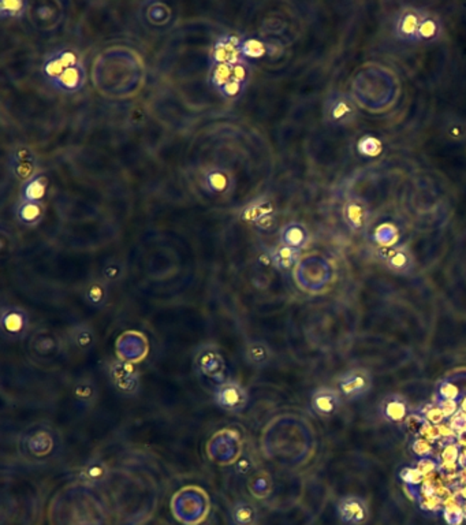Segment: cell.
I'll return each mask as SVG.
<instances>
[{
  "label": "cell",
  "instance_id": "1",
  "mask_svg": "<svg viewBox=\"0 0 466 525\" xmlns=\"http://www.w3.org/2000/svg\"><path fill=\"white\" fill-rule=\"evenodd\" d=\"M60 450V438L53 426L38 423L28 427L18 439L19 455L32 464L53 461Z\"/></svg>",
  "mask_w": 466,
  "mask_h": 525
},
{
  "label": "cell",
  "instance_id": "2",
  "mask_svg": "<svg viewBox=\"0 0 466 525\" xmlns=\"http://www.w3.org/2000/svg\"><path fill=\"white\" fill-rule=\"evenodd\" d=\"M210 497L197 486H186L177 491L171 499V512L183 525H198L210 513Z\"/></svg>",
  "mask_w": 466,
  "mask_h": 525
},
{
  "label": "cell",
  "instance_id": "3",
  "mask_svg": "<svg viewBox=\"0 0 466 525\" xmlns=\"http://www.w3.org/2000/svg\"><path fill=\"white\" fill-rule=\"evenodd\" d=\"M205 453L208 460L219 467H233L234 462L245 453L242 431L235 426H226L217 430L208 439Z\"/></svg>",
  "mask_w": 466,
  "mask_h": 525
},
{
  "label": "cell",
  "instance_id": "4",
  "mask_svg": "<svg viewBox=\"0 0 466 525\" xmlns=\"http://www.w3.org/2000/svg\"><path fill=\"white\" fill-rule=\"evenodd\" d=\"M193 367L200 378L215 383L227 381V362L222 347L215 342L201 344L193 356Z\"/></svg>",
  "mask_w": 466,
  "mask_h": 525
},
{
  "label": "cell",
  "instance_id": "5",
  "mask_svg": "<svg viewBox=\"0 0 466 525\" xmlns=\"http://www.w3.org/2000/svg\"><path fill=\"white\" fill-rule=\"evenodd\" d=\"M357 115L354 99L345 92H332L324 103V119L331 126H349L356 122Z\"/></svg>",
  "mask_w": 466,
  "mask_h": 525
},
{
  "label": "cell",
  "instance_id": "6",
  "mask_svg": "<svg viewBox=\"0 0 466 525\" xmlns=\"http://www.w3.org/2000/svg\"><path fill=\"white\" fill-rule=\"evenodd\" d=\"M214 402L216 406L227 413H242L249 405V391L241 381L227 379L215 386Z\"/></svg>",
  "mask_w": 466,
  "mask_h": 525
},
{
  "label": "cell",
  "instance_id": "7",
  "mask_svg": "<svg viewBox=\"0 0 466 525\" xmlns=\"http://www.w3.org/2000/svg\"><path fill=\"white\" fill-rule=\"evenodd\" d=\"M108 378L112 387L124 397H136L141 389V375L134 364L115 359L108 364Z\"/></svg>",
  "mask_w": 466,
  "mask_h": 525
},
{
  "label": "cell",
  "instance_id": "8",
  "mask_svg": "<svg viewBox=\"0 0 466 525\" xmlns=\"http://www.w3.org/2000/svg\"><path fill=\"white\" fill-rule=\"evenodd\" d=\"M149 353V341L143 331L126 330L115 341L116 359L130 364H139Z\"/></svg>",
  "mask_w": 466,
  "mask_h": 525
},
{
  "label": "cell",
  "instance_id": "9",
  "mask_svg": "<svg viewBox=\"0 0 466 525\" xmlns=\"http://www.w3.org/2000/svg\"><path fill=\"white\" fill-rule=\"evenodd\" d=\"M374 384L372 375L368 369L353 368L343 372L337 381V390L343 401H354L365 397Z\"/></svg>",
  "mask_w": 466,
  "mask_h": 525
},
{
  "label": "cell",
  "instance_id": "10",
  "mask_svg": "<svg viewBox=\"0 0 466 525\" xmlns=\"http://www.w3.org/2000/svg\"><path fill=\"white\" fill-rule=\"evenodd\" d=\"M0 326L3 337L10 342H18L28 337L31 331L29 313L17 305H10L1 309Z\"/></svg>",
  "mask_w": 466,
  "mask_h": 525
},
{
  "label": "cell",
  "instance_id": "11",
  "mask_svg": "<svg viewBox=\"0 0 466 525\" xmlns=\"http://www.w3.org/2000/svg\"><path fill=\"white\" fill-rule=\"evenodd\" d=\"M426 13L427 11L413 7V6L402 9L395 19V36L398 37L401 41H406V43L418 41V33H420V28H421Z\"/></svg>",
  "mask_w": 466,
  "mask_h": 525
},
{
  "label": "cell",
  "instance_id": "12",
  "mask_svg": "<svg viewBox=\"0 0 466 525\" xmlns=\"http://www.w3.org/2000/svg\"><path fill=\"white\" fill-rule=\"evenodd\" d=\"M337 513L343 525H364L369 519V505L359 495H345L337 504Z\"/></svg>",
  "mask_w": 466,
  "mask_h": 525
},
{
  "label": "cell",
  "instance_id": "13",
  "mask_svg": "<svg viewBox=\"0 0 466 525\" xmlns=\"http://www.w3.org/2000/svg\"><path fill=\"white\" fill-rule=\"evenodd\" d=\"M29 346L37 357L51 360L63 352L66 341L65 338H60L58 334H55L54 331L43 328L33 334Z\"/></svg>",
  "mask_w": 466,
  "mask_h": 525
},
{
  "label": "cell",
  "instance_id": "14",
  "mask_svg": "<svg viewBox=\"0 0 466 525\" xmlns=\"http://www.w3.org/2000/svg\"><path fill=\"white\" fill-rule=\"evenodd\" d=\"M244 38H241L237 35H220L215 40L212 51H211V65H220V63H226L233 66L238 62L245 60L241 53H239V47Z\"/></svg>",
  "mask_w": 466,
  "mask_h": 525
},
{
  "label": "cell",
  "instance_id": "15",
  "mask_svg": "<svg viewBox=\"0 0 466 525\" xmlns=\"http://www.w3.org/2000/svg\"><path fill=\"white\" fill-rule=\"evenodd\" d=\"M80 63H81L80 56L75 51H72L70 48H63V50L55 51L53 54L47 55L41 66V74L50 84L65 70L70 69L72 66H77Z\"/></svg>",
  "mask_w": 466,
  "mask_h": 525
},
{
  "label": "cell",
  "instance_id": "16",
  "mask_svg": "<svg viewBox=\"0 0 466 525\" xmlns=\"http://www.w3.org/2000/svg\"><path fill=\"white\" fill-rule=\"evenodd\" d=\"M342 399L337 387L323 386L316 389L310 396V408L320 417L334 416L341 409Z\"/></svg>",
  "mask_w": 466,
  "mask_h": 525
},
{
  "label": "cell",
  "instance_id": "17",
  "mask_svg": "<svg viewBox=\"0 0 466 525\" xmlns=\"http://www.w3.org/2000/svg\"><path fill=\"white\" fill-rule=\"evenodd\" d=\"M65 341L75 352L88 353L97 344V334L90 323H78L67 330Z\"/></svg>",
  "mask_w": 466,
  "mask_h": 525
},
{
  "label": "cell",
  "instance_id": "18",
  "mask_svg": "<svg viewBox=\"0 0 466 525\" xmlns=\"http://www.w3.org/2000/svg\"><path fill=\"white\" fill-rule=\"evenodd\" d=\"M245 362L254 369H264L273 360V350L267 341L253 338L244 346Z\"/></svg>",
  "mask_w": 466,
  "mask_h": 525
},
{
  "label": "cell",
  "instance_id": "19",
  "mask_svg": "<svg viewBox=\"0 0 466 525\" xmlns=\"http://www.w3.org/2000/svg\"><path fill=\"white\" fill-rule=\"evenodd\" d=\"M111 476L107 462L102 458H92L78 472V479L90 487H100L106 485Z\"/></svg>",
  "mask_w": 466,
  "mask_h": 525
},
{
  "label": "cell",
  "instance_id": "20",
  "mask_svg": "<svg viewBox=\"0 0 466 525\" xmlns=\"http://www.w3.org/2000/svg\"><path fill=\"white\" fill-rule=\"evenodd\" d=\"M87 74L82 63L72 66L70 69L65 70L58 78L50 82V85L56 91L63 93H77L81 91L85 85Z\"/></svg>",
  "mask_w": 466,
  "mask_h": 525
},
{
  "label": "cell",
  "instance_id": "21",
  "mask_svg": "<svg viewBox=\"0 0 466 525\" xmlns=\"http://www.w3.org/2000/svg\"><path fill=\"white\" fill-rule=\"evenodd\" d=\"M380 412L386 420L391 423H402L411 416V406L405 397L399 394H389L381 401Z\"/></svg>",
  "mask_w": 466,
  "mask_h": 525
},
{
  "label": "cell",
  "instance_id": "22",
  "mask_svg": "<svg viewBox=\"0 0 466 525\" xmlns=\"http://www.w3.org/2000/svg\"><path fill=\"white\" fill-rule=\"evenodd\" d=\"M343 219L350 230L361 232L367 226L368 208L361 200H350L343 207Z\"/></svg>",
  "mask_w": 466,
  "mask_h": 525
},
{
  "label": "cell",
  "instance_id": "23",
  "mask_svg": "<svg viewBox=\"0 0 466 525\" xmlns=\"http://www.w3.org/2000/svg\"><path fill=\"white\" fill-rule=\"evenodd\" d=\"M246 489L254 499H257V501L267 499L269 497H271L272 489H273V483H272L271 475L264 470H257V471L253 472L251 476L248 477Z\"/></svg>",
  "mask_w": 466,
  "mask_h": 525
},
{
  "label": "cell",
  "instance_id": "24",
  "mask_svg": "<svg viewBox=\"0 0 466 525\" xmlns=\"http://www.w3.org/2000/svg\"><path fill=\"white\" fill-rule=\"evenodd\" d=\"M50 188L48 175L38 173L32 180L25 182L21 189V199L23 201L43 202Z\"/></svg>",
  "mask_w": 466,
  "mask_h": 525
},
{
  "label": "cell",
  "instance_id": "25",
  "mask_svg": "<svg viewBox=\"0 0 466 525\" xmlns=\"http://www.w3.org/2000/svg\"><path fill=\"white\" fill-rule=\"evenodd\" d=\"M72 399L82 408H93L99 399V390L96 383L90 378H82L74 383Z\"/></svg>",
  "mask_w": 466,
  "mask_h": 525
},
{
  "label": "cell",
  "instance_id": "26",
  "mask_svg": "<svg viewBox=\"0 0 466 525\" xmlns=\"http://www.w3.org/2000/svg\"><path fill=\"white\" fill-rule=\"evenodd\" d=\"M281 242L282 245L303 251L309 242V232L303 223L291 222L281 230Z\"/></svg>",
  "mask_w": 466,
  "mask_h": 525
},
{
  "label": "cell",
  "instance_id": "27",
  "mask_svg": "<svg viewBox=\"0 0 466 525\" xmlns=\"http://www.w3.org/2000/svg\"><path fill=\"white\" fill-rule=\"evenodd\" d=\"M230 517L234 525H257L259 509L251 501L239 499L230 509Z\"/></svg>",
  "mask_w": 466,
  "mask_h": 525
},
{
  "label": "cell",
  "instance_id": "28",
  "mask_svg": "<svg viewBox=\"0 0 466 525\" xmlns=\"http://www.w3.org/2000/svg\"><path fill=\"white\" fill-rule=\"evenodd\" d=\"M204 185L214 195H224L233 185L232 174L224 168H212L204 175Z\"/></svg>",
  "mask_w": 466,
  "mask_h": 525
},
{
  "label": "cell",
  "instance_id": "29",
  "mask_svg": "<svg viewBox=\"0 0 466 525\" xmlns=\"http://www.w3.org/2000/svg\"><path fill=\"white\" fill-rule=\"evenodd\" d=\"M44 214H45L44 204L33 202V201L21 200L16 210V215L19 222L29 227L38 224L44 219Z\"/></svg>",
  "mask_w": 466,
  "mask_h": 525
},
{
  "label": "cell",
  "instance_id": "30",
  "mask_svg": "<svg viewBox=\"0 0 466 525\" xmlns=\"http://www.w3.org/2000/svg\"><path fill=\"white\" fill-rule=\"evenodd\" d=\"M85 303L90 308L102 309L106 307L108 301V285L103 281H93L87 286L84 293Z\"/></svg>",
  "mask_w": 466,
  "mask_h": 525
},
{
  "label": "cell",
  "instance_id": "31",
  "mask_svg": "<svg viewBox=\"0 0 466 525\" xmlns=\"http://www.w3.org/2000/svg\"><path fill=\"white\" fill-rule=\"evenodd\" d=\"M301 251L290 248L286 245H281L279 248H276L272 252V260H273V266L281 270V271H288L290 269L296 267L298 264Z\"/></svg>",
  "mask_w": 466,
  "mask_h": 525
},
{
  "label": "cell",
  "instance_id": "32",
  "mask_svg": "<svg viewBox=\"0 0 466 525\" xmlns=\"http://www.w3.org/2000/svg\"><path fill=\"white\" fill-rule=\"evenodd\" d=\"M275 211L273 204L271 202V200L261 199L254 200L249 205H246L242 212H241V219L245 222H251L253 224L260 219V217L272 215Z\"/></svg>",
  "mask_w": 466,
  "mask_h": 525
},
{
  "label": "cell",
  "instance_id": "33",
  "mask_svg": "<svg viewBox=\"0 0 466 525\" xmlns=\"http://www.w3.org/2000/svg\"><path fill=\"white\" fill-rule=\"evenodd\" d=\"M443 32V25L442 21L438 18L435 14L426 13L421 28H420V33H418V41H424V43H433L435 40H438Z\"/></svg>",
  "mask_w": 466,
  "mask_h": 525
},
{
  "label": "cell",
  "instance_id": "34",
  "mask_svg": "<svg viewBox=\"0 0 466 525\" xmlns=\"http://www.w3.org/2000/svg\"><path fill=\"white\" fill-rule=\"evenodd\" d=\"M239 53L245 60L260 59V58L269 54V44L266 43L264 40L257 38V37L244 38L242 43H241V47H239Z\"/></svg>",
  "mask_w": 466,
  "mask_h": 525
},
{
  "label": "cell",
  "instance_id": "35",
  "mask_svg": "<svg viewBox=\"0 0 466 525\" xmlns=\"http://www.w3.org/2000/svg\"><path fill=\"white\" fill-rule=\"evenodd\" d=\"M29 3L26 0H1L0 1V18H22L28 11Z\"/></svg>",
  "mask_w": 466,
  "mask_h": 525
},
{
  "label": "cell",
  "instance_id": "36",
  "mask_svg": "<svg viewBox=\"0 0 466 525\" xmlns=\"http://www.w3.org/2000/svg\"><path fill=\"white\" fill-rule=\"evenodd\" d=\"M230 80H232V66L230 65L220 63V65H212L211 66L210 82L216 91H220Z\"/></svg>",
  "mask_w": 466,
  "mask_h": 525
},
{
  "label": "cell",
  "instance_id": "37",
  "mask_svg": "<svg viewBox=\"0 0 466 525\" xmlns=\"http://www.w3.org/2000/svg\"><path fill=\"white\" fill-rule=\"evenodd\" d=\"M357 151L362 156L376 158L383 151V144L375 136H364L357 144Z\"/></svg>",
  "mask_w": 466,
  "mask_h": 525
},
{
  "label": "cell",
  "instance_id": "38",
  "mask_svg": "<svg viewBox=\"0 0 466 525\" xmlns=\"http://www.w3.org/2000/svg\"><path fill=\"white\" fill-rule=\"evenodd\" d=\"M233 471L238 477H249L257 471V462L251 453H244L234 462Z\"/></svg>",
  "mask_w": 466,
  "mask_h": 525
},
{
  "label": "cell",
  "instance_id": "39",
  "mask_svg": "<svg viewBox=\"0 0 466 525\" xmlns=\"http://www.w3.org/2000/svg\"><path fill=\"white\" fill-rule=\"evenodd\" d=\"M10 168L13 175L23 183L32 180L37 174V163L35 162H10Z\"/></svg>",
  "mask_w": 466,
  "mask_h": 525
},
{
  "label": "cell",
  "instance_id": "40",
  "mask_svg": "<svg viewBox=\"0 0 466 525\" xmlns=\"http://www.w3.org/2000/svg\"><path fill=\"white\" fill-rule=\"evenodd\" d=\"M124 266L121 261H115V260H111L104 264L103 270H102V279L109 285V283H116L122 279L124 276Z\"/></svg>",
  "mask_w": 466,
  "mask_h": 525
},
{
  "label": "cell",
  "instance_id": "41",
  "mask_svg": "<svg viewBox=\"0 0 466 525\" xmlns=\"http://www.w3.org/2000/svg\"><path fill=\"white\" fill-rule=\"evenodd\" d=\"M409 254H406L405 249H396V251H390L389 257H387V263L389 266L396 270V271H403L409 267Z\"/></svg>",
  "mask_w": 466,
  "mask_h": 525
},
{
  "label": "cell",
  "instance_id": "42",
  "mask_svg": "<svg viewBox=\"0 0 466 525\" xmlns=\"http://www.w3.org/2000/svg\"><path fill=\"white\" fill-rule=\"evenodd\" d=\"M10 162H35L37 163L36 152L28 145H18L10 155Z\"/></svg>",
  "mask_w": 466,
  "mask_h": 525
},
{
  "label": "cell",
  "instance_id": "43",
  "mask_svg": "<svg viewBox=\"0 0 466 525\" xmlns=\"http://www.w3.org/2000/svg\"><path fill=\"white\" fill-rule=\"evenodd\" d=\"M246 87L248 85H245V84H241V82H238V81H234V80H230L220 91H219V93L223 96V97H226V99H230V100H237V99H239L244 93H245V91H246Z\"/></svg>",
  "mask_w": 466,
  "mask_h": 525
},
{
  "label": "cell",
  "instance_id": "44",
  "mask_svg": "<svg viewBox=\"0 0 466 525\" xmlns=\"http://www.w3.org/2000/svg\"><path fill=\"white\" fill-rule=\"evenodd\" d=\"M251 69L248 60L238 62V63H235L232 66V80L248 85V81L251 78Z\"/></svg>",
  "mask_w": 466,
  "mask_h": 525
},
{
  "label": "cell",
  "instance_id": "45",
  "mask_svg": "<svg viewBox=\"0 0 466 525\" xmlns=\"http://www.w3.org/2000/svg\"><path fill=\"white\" fill-rule=\"evenodd\" d=\"M448 134L453 140H462L466 137V126L460 122H451L448 127Z\"/></svg>",
  "mask_w": 466,
  "mask_h": 525
},
{
  "label": "cell",
  "instance_id": "46",
  "mask_svg": "<svg viewBox=\"0 0 466 525\" xmlns=\"http://www.w3.org/2000/svg\"><path fill=\"white\" fill-rule=\"evenodd\" d=\"M275 223H276V220H275V217H273V214H272V215L260 217V219L254 223V226H256L259 230H263V232H271V230L275 227Z\"/></svg>",
  "mask_w": 466,
  "mask_h": 525
},
{
  "label": "cell",
  "instance_id": "47",
  "mask_svg": "<svg viewBox=\"0 0 466 525\" xmlns=\"http://www.w3.org/2000/svg\"><path fill=\"white\" fill-rule=\"evenodd\" d=\"M75 525H97L96 523H92V521H80V523H77Z\"/></svg>",
  "mask_w": 466,
  "mask_h": 525
}]
</instances>
